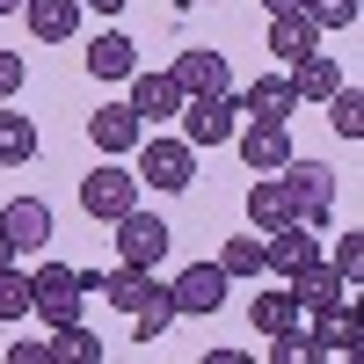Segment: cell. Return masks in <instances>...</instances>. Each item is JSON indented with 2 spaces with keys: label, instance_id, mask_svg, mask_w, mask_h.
Masks as SVG:
<instances>
[{
  "label": "cell",
  "instance_id": "cell-1",
  "mask_svg": "<svg viewBox=\"0 0 364 364\" xmlns=\"http://www.w3.org/2000/svg\"><path fill=\"white\" fill-rule=\"evenodd\" d=\"M139 154V190H161V197H175V190H190L197 182V146L190 139H175V132H154V139H139L132 146Z\"/></svg>",
  "mask_w": 364,
  "mask_h": 364
},
{
  "label": "cell",
  "instance_id": "cell-2",
  "mask_svg": "<svg viewBox=\"0 0 364 364\" xmlns=\"http://www.w3.org/2000/svg\"><path fill=\"white\" fill-rule=\"evenodd\" d=\"M277 182H284V197H291V219L299 226H328V219H336V168H321V161H284L277 168Z\"/></svg>",
  "mask_w": 364,
  "mask_h": 364
},
{
  "label": "cell",
  "instance_id": "cell-3",
  "mask_svg": "<svg viewBox=\"0 0 364 364\" xmlns=\"http://www.w3.org/2000/svg\"><path fill=\"white\" fill-rule=\"evenodd\" d=\"M80 277L66 262H37L29 269V314H44V328H66V321H80Z\"/></svg>",
  "mask_w": 364,
  "mask_h": 364
},
{
  "label": "cell",
  "instance_id": "cell-4",
  "mask_svg": "<svg viewBox=\"0 0 364 364\" xmlns=\"http://www.w3.org/2000/svg\"><path fill=\"white\" fill-rule=\"evenodd\" d=\"M80 211L102 219V226H117L124 211H139V175L117 168V161H102L95 175H80Z\"/></svg>",
  "mask_w": 364,
  "mask_h": 364
},
{
  "label": "cell",
  "instance_id": "cell-5",
  "mask_svg": "<svg viewBox=\"0 0 364 364\" xmlns=\"http://www.w3.org/2000/svg\"><path fill=\"white\" fill-rule=\"evenodd\" d=\"M168 240H175V226L161 219V211H124V219H117V262H132V269H161Z\"/></svg>",
  "mask_w": 364,
  "mask_h": 364
},
{
  "label": "cell",
  "instance_id": "cell-6",
  "mask_svg": "<svg viewBox=\"0 0 364 364\" xmlns=\"http://www.w3.org/2000/svg\"><path fill=\"white\" fill-rule=\"evenodd\" d=\"M240 95H190L182 102V139L190 146H226L233 132H240Z\"/></svg>",
  "mask_w": 364,
  "mask_h": 364
},
{
  "label": "cell",
  "instance_id": "cell-7",
  "mask_svg": "<svg viewBox=\"0 0 364 364\" xmlns=\"http://www.w3.org/2000/svg\"><path fill=\"white\" fill-rule=\"evenodd\" d=\"M226 291H233V277H226L219 262H190V269L168 284L175 314H219V306H226Z\"/></svg>",
  "mask_w": 364,
  "mask_h": 364
},
{
  "label": "cell",
  "instance_id": "cell-8",
  "mask_svg": "<svg viewBox=\"0 0 364 364\" xmlns=\"http://www.w3.org/2000/svg\"><path fill=\"white\" fill-rule=\"evenodd\" d=\"M284 284H291V299H299V306H314V314H336V306H343V299H357V284L343 277V269H336V262H321V255H314L306 269H291V277H284Z\"/></svg>",
  "mask_w": 364,
  "mask_h": 364
},
{
  "label": "cell",
  "instance_id": "cell-9",
  "mask_svg": "<svg viewBox=\"0 0 364 364\" xmlns=\"http://www.w3.org/2000/svg\"><path fill=\"white\" fill-rule=\"evenodd\" d=\"M314 255H321V233L291 219V226H277L262 240V277H291V269H306Z\"/></svg>",
  "mask_w": 364,
  "mask_h": 364
},
{
  "label": "cell",
  "instance_id": "cell-10",
  "mask_svg": "<svg viewBox=\"0 0 364 364\" xmlns=\"http://www.w3.org/2000/svg\"><path fill=\"white\" fill-rule=\"evenodd\" d=\"M0 233L15 240V255H37L44 240L58 233V219H51V204H44V197H15L8 211H0Z\"/></svg>",
  "mask_w": 364,
  "mask_h": 364
},
{
  "label": "cell",
  "instance_id": "cell-11",
  "mask_svg": "<svg viewBox=\"0 0 364 364\" xmlns=\"http://www.w3.org/2000/svg\"><path fill=\"white\" fill-rule=\"evenodd\" d=\"M87 139H95L102 161H117V154H132V146L146 139V124L132 117V102H102L95 117H87Z\"/></svg>",
  "mask_w": 364,
  "mask_h": 364
},
{
  "label": "cell",
  "instance_id": "cell-12",
  "mask_svg": "<svg viewBox=\"0 0 364 364\" xmlns=\"http://www.w3.org/2000/svg\"><path fill=\"white\" fill-rule=\"evenodd\" d=\"M154 291H161V277H154V269H132V262H117V269H102V277H95V299H102V306H117V314H139Z\"/></svg>",
  "mask_w": 364,
  "mask_h": 364
},
{
  "label": "cell",
  "instance_id": "cell-13",
  "mask_svg": "<svg viewBox=\"0 0 364 364\" xmlns=\"http://www.w3.org/2000/svg\"><path fill=\"white\" fill-rule=\"evenodd\" d=\"M314 51H321V29L306 22V8L269 15V58H277V66H299V58H314Z\"/></svg>",
  "mask_w": 364,
  "mask_h": 364
},
{
  "label": "cell",
  "instance_id": "cell-14",
  "mask_svg": "<svg viewBox=\"0 0 364 364\" xmlns=\"http://www.w3.org/2000/svg\"><path fill=\"white\" fill-rule=\"evenodd\" d=\"M240 161H248L255 175H277V168L291 161V132L277 124V117H255V124L240 132Z\"/></svg>",
  "mask_w": 364,
  "mask_h": 364
},
{
  "label": "cell",
  "instance_id": "cell-15",
  "mask_svg": "<svg viewBox=\"0 0 364 364\" xmlns=\"http://www.w3.org/2000/svg\"><path fill=\"white\" fill-rule=\"evenodd\" d=\"M132 117L139 124H168V117H182V87L168 80V73H132Z\"/></svg>",
  "mask_w": 364,
  "mask_h": 364
},
{
  "label": "cell",
  "instance_id": "cell-16",
  "mask_svg": "<svg viewBox=\"0 0 364 364\" xmlns=\"http://www.w3.org/2000/svg\"><path fill=\"white\" fill-rule=\"evenodd\" d=\"M168 80L182 87V102H190V95H226V58L219 51H182L168 66Z\"/></svg>",
  "mask_w": 364,
  "mask_h": 364
},
{
  "label": "cell",
  "instance_id": "cell-17",
  "mask_svg": "<svg viewBox=\"0 0 364 364\" xmlns=\"http://www.w3.org/2000/svg\"><path fill=\"white\" fill-rule=\"evenodd\" d=\"M22 22L37 44H66L80 29V0H22Z\"/></svg>",
  "mask_w": 364,
  "mask_h": 364
},
{
  "label": "cell",
  "instance_id": "cell-18",
  "mask_svg": "<svg viewBox=\"0 0 364 364\" xmlns=\"http://www.w3.org/2000/svg\"><path fill=\"white\" fill-rule=\"evenodd\" d=\"M87 73L95 80H132L139 73V44L124 37V29H102V37L87 44Z\"/></svg>",
  "mask_w": 364,
  "mask_h": 364
},
{
  "label": "cell",
  "instance_id": "cell-19",
  "mask_svg": "<svg viewBox=\"0 0 364 364\" xmlns=\"http://www.w3.org/2000/svg\"><path fill=\"white\" fill-rule=\"evenodd\" d=\"M248 226H255V233L291 226V197H284V182H277V175H255V182H248Z\"/></svg>",
  "mask_w": 364,
  "mask_h": 364
},
{
  "label": "cell",
  "instance_id": "cell-20",
  "mask_svg": "<svg viewBox=\"0 0 364 364\" xmlns=\"http://www.w3.org/2000/svg\"><path fill=\"white\" fill-rule=\"evenodd\" d=\"M44 350H51V364H102V336H95L87 321L44 328Z\"/></svg>",
  "mask_w": 364,
  "mask_h": 364
},
{
  "label": "cell",
  "instance_id": "cell-21",
  "mask_svg": "<svg viewBox=\"0 0 364 364\" xmlns=\"http://www.w3.org/2000/svg\"><path fill=\"white\" fill-rule=\"evenodd\" d=\"M240 109H248V117H277V124H284V117L299 109V87H291V73H277V66H269V73L248 87V95H240Z\"/></svg>",
  "mask_w": 364,
  "mask_h": 364
},
{
  "label": "cell",
  "instance_id": "cell-22",
  "mask_svg": "<svg viewBox=\"0 0 364 364\" xmlns=\"http://www.w3.org/2000/svg\"><path fill=\"white\" fill-rule=\"evenodd\" d=\"M248 321H255V336H284V328H299V299H291V284L277 277L255 306H248Z\"/></svg>",
  "mask_w": 364,
  "mask_h": 364
},
{
  "label": "cell",
  "instance_id": "cell-23",
  "mask_svg": "<svg viewBox=\"0 0 364 364\" xmlns=\"http://www.w3.org/2000/svg\"><path fill=\"white\" fill-rule=\"evenodd\" d=\"M291 87H299V102H328V95H336V87H343V73H336V58H299V66H291Z\"/></svg>",
  "mask_w": 364,
  "mask_h": 364
},
{
  "label": "cell",
  "instance_id": "cell-24",
  "mask_svg": "<svg viewBox=\"0 0 364 364\" xmlns=\"http://www.w3.org/2000/svg\"><path fill=\"white\" fill-rule=\"evenodd\" d=\"M29 154H37V124L22 109H0V168H22Z\"/></svg>",
  "mask_w": 364,
  "mask_h": 364
},
{
  "label": "cell",
  "instance_id": "cell-25",
  "mask_svg": "<svg viewBox=\"0 0 364 364\" xmlns=\"http://www.w3.org/2000/svg\"><path fill=\"white\" fill-rule=\"evenodd\" d=\"M175 321H182V314H175V299H168V284H161V291H154V299H146V306L132 314V343H161Z\"/></svg>",
  "mask_w": 364,
  "mask_h": 364
},
{
  "label": "cell",
  "instance_id": "cell-26",
  "mask_svg": "<svg viewBox=\"0 0 364 364\" xmlns=\"http://www.w3.org/2000/svg\"><path fill=\"white\" fill-rule=\"evenodd\" d=\"M314 336H321V350H343V357H350V350L364 343V328H357V299H343L336 314H321V328H314Z\"/></svg>",
  "mask_w": 364,
  "mask_h": 364
},
{
  "label": "cell",
  "instance_id": "cell-27",
  "mask_svg": "<svg viewBox=\"0 0 364 364\" xmlns=\"http://www.w3.org/2000/svg\"><path fill=\"white\" fill-rule=\"evenodd\" d=\"M269 364H328V350L314 328H284V336H269Z\"/></svg>",
  "mask_w": 364,
  "mask_h": 364
},
{
  "label": "cell",
  "instance_id": "cell-28",
  "mask_svg": "<svg viewBox=\"0 0 364 364\" xmlns=\"http://www.w3.org/2000/svg\"><path fill=\"white\" fill-rule=\"evenodd\" d=\"M321 109H328V124H336L343 139H364V95H357L350 80H343V87H336V95H328Z\"/></svg>",
  "mask_w": 364,
  "mask_h": 364
},
{
  "label": "cell",
  "instance_id": "cell-29",
  "mask_svg": "<svg viewBox=\"0 0 364 364\" xmlns=\"http://www.w3.org/2000/svg\"><path fill=\"white\" fill-rule=\"evenodd\" d=\"M219 269H226V277H262V240L255 233H233L219 248Z\"/></svg>",
  "mask_w": 364,
  "mask_h": 364
},
{
  "label": "cell",
  "instance_id": "cell-30",
  "mask_svg": "<svg viewBox=\"0 0 364 364\" xmlns=\"http://www.w3.org/2000/svg\"><path fill=\"white\" fill-rule=\"evenodd\" d=\"M0 321H29V269H0Z\"/></svg>",
  "mask_w": 364,
  "mask_h": 364
},
{
  "label": "cell",
  "instance_id": "cell-31",
  "mask_svg": "<svg viewBox=\"0 0 364 364\" xmlns=\"http://www.w3.org/2000/svg\"><path fill=\"white\" fill-rule=\"evenodd\" d=\"M299 8H306L314 29H350L357 22V0H299Z\"/></svg>",
  "mask_w": 364,
  "mask_h": 364
},
{
  "label": "cell",
  "instance_id": "cell-32",
  "mask_svg": "<svg viewBox=\"0 0 364 364\" xmlns=\"http://www.w3.org/2000/svg\"><path fill=\"white\" fill-rule=\"evenodd\" d=\"M336 269L357 284V269H364V233H336Z\"/></svg>",
  "mask_w": 364,
  "mask_h": 364
},
{
  "label": "cell",
  "instance_id": "cell-33",
  "mask_svg": "<svg viewBox=\"0 0 364 364\" xmlns=\"http://www.w3.org/2000/svg\"><path fill=\"white\" fill-rule=\"evenodd\" d=\"M22 80H29V66H22L15 51H0V102H15V95H22Z\"/></svg>",
  "mask_w": 364,
  "mask_h": 364
},
{
  "label": "cell",
  "instance_id": "cell-34",
  "mask_svg": "<svg viewBox=\"0 0 364 364\" xmlns=\"http://www.w3.org/2000/svg\"><path fill=\"white\" fill-rule=\"evenodd\" d=\"M8 364H51L44 343H8Z\"/></svg>",
  "mask_w": 364,
  "mask_h": 364
},
{
  "label": "cell",
  "instance_id": "cell-35",
  "mask_svg": "<svg viewBox=\"0 0 364 364\" xmlns=\"http://www.w3.org/2000/svg\"><path fill=\"white\" fill-rule=\"evenodd\" d=\"M80 15H102V22H117V15H124V0H80Z\"/></svg>",
  "mask_w": 364,
  "mask_h": 364
},
{
  "label": "cell",
  "instance_id": "cell-36",
  "mask_svg": "<svg viewBox=\"0 0 364 364\" xmlns=\"http://www.w3.org/2000/svg\"><path fill=\"white\" fill-rule=\"evenodd\" d=\"M197 364H248V350H226V343H219V350H204Z\"/></svg>",
  "mask_w": 364,
  "mask_h": 364
},
{
  "label": "cell",
  "instance_id": "cell-37",
  "mask_svg": "<svg viewBox=\"0 0 364 364\" xmlns=\"http://www.w3.org/2000/svg\"><path fill=\"white\" fill-rule=\"evenodd\" d=\"M8 262H15V240H8V233H0V269H8Z\"/></svg>",
  "mask_w": 364,
  "mask_h": 364
},
{
  "label": "cell",
  "instance_id": "cell-38",
  "mask_svg": "<svg viewBox=\"0 0 364 364\" xmlns=\"http://www.w3.org/2000/svg\"><path fill=\"white\" fill-rule=\"evenodd\" d=\"M262 8H269V15H284V8H299V0H262Z\"/></svg>",
  "mask_w": 364,
  "mask_h": 364
},
{
  "label": "cell",
  "instance_id": "cell-39",
  "mask_svg": "<svg viewBox=\"0 0 364 364\" xmlns=\"http://www.w3.org/2000/svg\"><path fill=\"white\" fill-rule=\"evenodd\" d=\"M0 15H22V0H0Z\"/></svg>",
  "mask_w": 364,
  "mask_h": 364
},
{
  "label": "cell",
  "instance_id": "cell-40",
  "mask_svg": "<svg viewBox=\"0 0 364 364\" xmlns=\"http://www.w3.org/2000/svg\"><path fill=\"white\" fill-rule=\"evenodd\" d=\"M175 8H190V0H175Z\"/></svg>",
  "mask_w": 364,
  "mask_h": 364
},
{
  "label": "cell",
  "instance_id": "cell-41",
  "mask_svg": "<svg viewBox=\"0 0 364 364\" xmlns=\"http://www.w3.org/2000/svg\"><path fill=\"white\" fill-rule=\"evenodd\" d=\"M190 8H197V0H190Z\"/></svg>",
  "mask_w": 364,
  "mask_h": 364
}]
</instances>
